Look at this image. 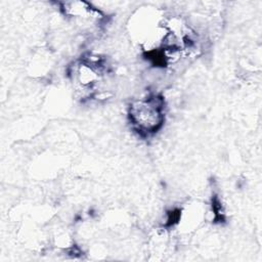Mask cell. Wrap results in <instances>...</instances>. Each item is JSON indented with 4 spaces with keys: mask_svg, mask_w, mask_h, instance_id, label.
<instances>
[{
    "mask_svg": "<svg viewBox=\"0 0 262 262\" xmlns=\"http://www.w3.org/2000/svg\"><path fill=\"white\" fill-rule=\"evenodd\" d=\"M129 118L140 134H154L164 123V99L152 94L133 101L129 107Z\"/></svg>",
    "mask_w": 262,
    "mask_h": 262,
    "instance_id": "obj_1",
    "label": "cell"
}]
</instances>
